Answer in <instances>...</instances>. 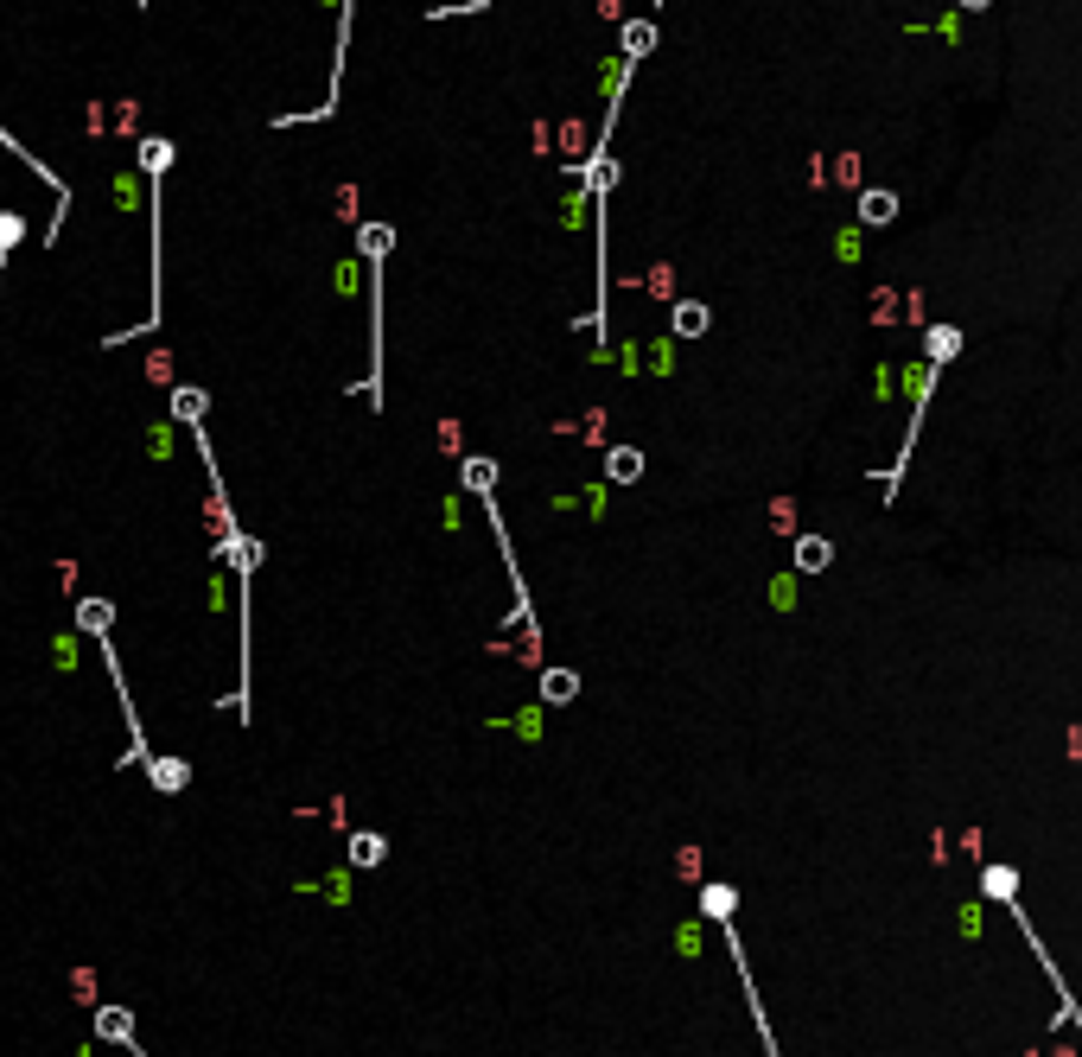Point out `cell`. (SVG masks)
Here are the masks:
<instances>
[{
	"label": "cell",
	"instance_id": "1",
	"mask_svg": "<svg viewBox=\"0 0 1082 1057\" xmlns=\"http://www.w3.org/2000/svg\"><path fill=\"white\" fill-rule=\"evenodd\" d=\"M541 695H548V701H573V695H580V675H573V669H548V675H541Z\"/></svg>",
	"mask_w": 1082,
	"mask_h": 1057
},
{
	"label": "cell",
	"instance_id": "2",
	"mask_svg": "<svg viewBox=\"0 0 1082 1057\" xmlns=\"http://www.w3.org/2000/svg\"><path fill=\"white\" fill-rule=\"evenodd\" d=\"M389 242H395L389 223H363V230H357V249L370 255V262H382V255H389Z\"/></svg>",
	"mask_w": 1082,
	"mask_h": 1057
},
{
	"label": "cell",
	"instance_id": "3",
	"mask_svg": "<svg viewBox=\"0 0 1082 1057\" xmlns=\"http://www.w3.org/2000/svg\"><path fill=\"white\" fill-rule=\"evenodd\" d=\"M147 777H153L160 790H185V777H191V771L179 765V758H153V765H147Z\"/></svg>",
	"mask_w": 1082,
	"mask_h": 1057
},
{
	"label": "cell",
	"instance_id": "4",
	"mask_svg": "<svg viewBox=\"0 0 1082 1057\" xmlns=\"http://www.w3.org/2000/svg\"><path fill=\"white\" fill-rule=\"evenodd\" d=\"M465 484H471V491H491V484H497V465H491V459H471V465H465Z\"/></svg>",
	"mask_w": 1082,
	"mask_h": 1057
},
{
	"label": "cell",
	"instance_id": "5",
	"mask_svg": "<svg viewBox=\"0 0 1082 1057\" xmlns=\"http://www.w3.org/2000/svg\"><path fill=\"white\" fill-rule=\"evenodd\" d=\"M351 860H357V866H376V860H382V835H357V841H351Z\"/></svg>",
	"mask_w": 1082,
	"mask_h": 1057
},
{
	"label": "cell",
	"instance_id": "6",
	"mask_svg": "<svg viewBox=\"0 0 1082 1057\" xmlns=\"http://www.w3.org/2000/svg\"><path fill=\"white\" fill-rule=\"evenodd\" d=\"M77 625H83V631H109V605H96V599H83V612H77Z\"/></svg>",
	"mask_w": 1082,
	"mask_h": 1057
},
{
	"label": "cell",
	"instance_id": "7",
	"mask_svg": "<svg viewBox=\"0 0 1082 1057\" xmlns=\"http://www.w3.org/2000/svg\"><path fill=\"white\" fill-rule=\"evenodd\" d=\"M166 160H172V147H166V141H147V147H141V166H147V172H160Z\"/></svg>",
	"mask_w": 1082,
	"mask_h": 1057
},
{
	"label": "cell",
	"instance_id": "8",
	"mask_svg": "<svg viewBox=\"0 0 1082 1057\" xmlns=\"http://www.w3.org/2000/svg\"><path fill=\"white\" fill-rule=\"evenodd\" d=\"M96 1032H102V1038H128V1013H102Z\"/></svg>",
	"mask_w": 1082,
	"mask_h": 1057
},
{
	"label": "cell",
	"instance_id": "9",
	"mask_svg": "<svg viewBox=\"0 0 1082 1057\" xmlns=\"http://www.w3.org/2000/svg\"><path fill=\"white\" fill-rule=\"evenodd\" d=\"M675 325H682V332H701L707 313H701V306H682V313H675Z\"/></svg>",
	"mask_w": 1082,
	"mask_h": 1057
},
{
	"label": "cell",
	"instance_id": "10",
	"mask_svg": "<svg viewBox=\"0 0 1082 1057\" xmlns=\"http://www.w3.org/2000/svg\"><path fill=\"white\" fill-rule=\"evenodd\" d=\"M612 478H637V453H612Z\"/></svg>",
	"mask_w": 1082,
	"mask_h": 1057
}]
</instances>
